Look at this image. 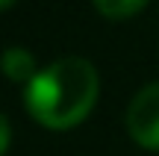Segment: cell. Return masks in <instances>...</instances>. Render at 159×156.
<instances>
[{
    "mask_svg": "<svg viewBox=\"0 0 159 156\" xmlns=\"http://www.w3.org/2000/svg\"><path fill=\"white\" fill-rule=\"evenodd\" d=\"M9 147H12V124H9V118L0 112V156L9 153Z\"/></svg>",
    "mask_w": 159,
    "mask_h": 156,
    "instance_id": "cell-5",
    "label": "cell"
},
{
    "mask_svg": "<svg viewBox=\"0 0 159 156\" xmlns=\"http://www.w3.org/2000/svg\"><path fill=\"white\" fill-rule=\"evenodd\" d=\"M100 97V74L85 56H62L24 86V109L39 127L65 133L91 115Z\"/></svg>",
    "mask_w": 159,
    "mask_h": 156,
    "instance_id": "cell-1",
    "label": "cell"
},
{
    "mask_svg": "<svg viewBox=\"0 0 159 156\" xmlns=\"http://www.w3.org/2000/svg\"><path fill=\"white\" fill-rule=\"evenodd\" d=\"M97 9V15H103L106 21H127V18L139 15L150 0H91Z\"/></svg>",
    "mask_w": 159,
    "mask_h": 156,
    "instance_id": "cell-4",
    "label": "cell"
},
{
    "mask_svg": "<svg viewBox=\"0 0 159 156\" xmlns=\"http://www.w3.org/2000/svg\"><path fill=\"white\" fill-rule=\"evenodd\" d=\"M39 65H35V56L27 50V47H6L0 53V74L9 82H18V86H27L35 74H39Z\"/></svg>",
    "mask_w": 159,
    "mask_h": 156,
    "instance_id": "cell-3",
    "label": "cell"
},
{
    "mask_svg": "<svg viewBox=\"0 0 159 156\" xmlns=\"http://www.w3.org/2000/svg\"><path fill=\"white\" fill-rule=\"evenodd\" d=\"M9 6H15V0H0V12H6Z\"/></svg>",
    "mask_w": 159,
    "mask_h": 156,
    "instance_id": "cell-6",
    "label": "cell"
},
{
    "mask_svg": "<svg viewBox=\"0 0 159 156\" xmlns=\"http://www.w3.org/2000/svg\"><path fill=\"white\" fill-rule=\"evenodd\" d=\"M127 133L144 150H159V80L142 86L127 106Z\"/></svg>",
    "mask_w": 159,
    "mask_h": 156,
    "instance_id": "cell-2",
    "label": "cell"
}]
</instances>
